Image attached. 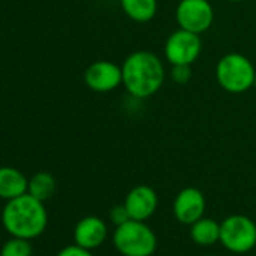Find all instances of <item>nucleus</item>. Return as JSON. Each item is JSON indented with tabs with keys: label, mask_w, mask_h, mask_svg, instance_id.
<instances>
[{
	"label": "nucleus",
	"mask_w": 256,
	"mask_h": 256,
	"mask_svg": "<svg viewBox=\"0 0 256 256\" xmlns=\"http://www.w3.org/2000/svg\"><path fill=\"white\" fill-rule=\"evenodd\" d=\"M210 256H216V254H210Z\"/></svg>",
	"instance_id": "4be33fe9"
},
{
	"label": "nucleus",
	"mask_w": 256,
	"mask_h": 256,
	"mask_svg": "<svg viewBox=\"0 0 256 256\" xmlns=\"http://www.w3.org/2000/svg\"><path fill=\"white\" fill-rule=\"evenodd\" d=\"M58 256H94V254L90 253V250H88V248H84V247H80V246H77V244H72V246L64 247V248L58 253Z\"/></svg>",
	"instance_id": "6ab92c4d"
},
{
	"label": "nucleus",
	"mask_w": 256,
	"mask_h": 256,
	"mask_svg": "<svg viewBox=\"0 0 256 256\" xmlns=\"http://www.w3.org/2000/svg\"><path fill=\"white\" fill-rule=\"evenodd\" d=\"M29 180L16 168H0V198L5 200L16 199L28 193Z\"/></svg>",
	"instance_id": "f8f14e48"
},
{
	"label": "nucleus",
	"mask_w": 256,
	"mask_h": 256,
	"mask_svg": "<svg viewBox=\"0 0 256 256\" xmlns=\"http://www.w3.org/2000/svg\"><path fill=\"white\" fill-rule=\"evenodd\" d=\"M202 52V40L198 34L178 29L164 42V56L170 65H193Z\"/></svg>",
	"instance_id": "0eeeda50"
},
{
	"label": "nucleus",
	"mask_w": 256,
	"mask_h": 256,
	"mask_svg": "<svg viewBox=\"0 0 256 256\" xmlns=\"http://www.w3.org/2000/svg\"><path fill=\"white\" fill-rule=\"evenodd\" d=\"M256 70L248 58L241 53L224 54L216 66L218 86L229 94H242L253 88Z\"/></svg>",
	"instance_id": "20e7f679"
},
{
	"label": "nucleus",
	"mask_w": 256,
	"mask_h": 256,
	"mask_svg": "<svg viewBox=\"0 0 256 256\" xmlns=\"http://www.w3.org/2000/svg\"><path fill=\"white\" fill-rule=\"evenodd\" d=\"M253 88H256V76H254V84H253Z\"/></svg>",
	"instance_id": "412c9836"
},
{
	"label": "nucleus",
	"mask_w": 256,
	"mask_h": 256,
	"mask_svg": "<svg viewBox=\"0 0 256 256\" xmlns=\"http://www.w3.org/2000/svg\"><path fill=\"white\" fill-rule=\"evenodd\" d=\"M108 216H110L112 223L116 224V226H119V224H122V223L130 220V216H128V211H126V208H125L124 204L122 205H114L110 210V214Z\"/></svg>",
	"instance_id": "a211bd4d"
},
{
	"label": "nucleus",
	"mask_w": 256,
	"mask_h": 256,
	"mask_svg": "<svg viewBox=\"0 0 256 256\" xmlns=\"http://www.w3.org/2000/svg\"><path fill=\"white\" fill-rule=\"evenodd\" d=\"M125 16L136 23L151 22L158 11V0H119Z\"/></svg>",
	"instance_id": "ddd939ff"
},
{
	"label": "nucleus",
	"mask_w": 256,
	"mask_h": 256,
	"mask_svg": "<svg viewBox=\"0 0 256 256\" xmlns=\"http://www.w3.org/2000/svg\"><path fill=\"white\" fill-rule=\"evenodd\" d=\"M220 242L232 253H247L256 246V224L242 214L226 217L220 223Z\"/></svg>",
	"instance_id": "39448f33"
},
{
	"label": "nucleus",
	"mask_w": 256,
	"mask_h": 256,
	"mask_svg": "<svg viewBox=\"0 0 256 256\" xmlns=\"http://www.w3.org/2000/svg\"><path fill=\"white\" fill-rule=\"evenodd\" d=\"M164 78V65L152 52H133L122 62V84L133 98L145 100L156 95L162 89Z\"/></svg>",
	"instance_id": "f257e3e1"
},
{
	"label": "nucleus",
	"mask_w": 256,
	"mask_h": 256,
	"mask_svg": "<svg viewBox=\"0 0 256 256\" xmlns=\"http://www.w3.org/2000/svg\"><path fill=\"white\" fill-rule=\"evenodd\" d=\"M107 238V224L95 216L82 218L74 228V241L88 250L100 247Z\"/></svg>",
	"instance_id": "9b49d317"
},
{
	"label": "nucleus",
	"mask_w": 256,
	"mask_h": 256,
	"mask_svg": "<svg viewBox=\"0 0 256 256\" xmlns=\"http://www.w3.org/2000/svg\"><path fill=\"white\" fill-rule=\"evenodd\" d=\"M0 256H32V246L29 240L14 236L4 244Z\"/></svg>",
	"instance_id": "dca6fc26"
},
{
	"label": "nucleus",
	"mask_w": 256,
	"mask_h": 256,
	"mask_svg": "<svg viewBox=\"0 0 256 256\" xmlns=\"http://www.w3.org/2000/svg\"><path fill=\"white\" fill-rule=\"evenodd\" d=\"M190 236L199 246H212L220 241V223L214 218L200 217L192 224Z\"/></svg>",
	"instance_id": "4468645a"
},
{
	"label": "nucleus",
	"mask_w": 256,
	"mask_h": 256,
	"mask_svg": "<svg viewBox=\"0 0 256 256\" xmlns=\"http://www.w3.org/2000/svg\"><path fill=\"white\" fill-rule=\"evenodd\" d=\"M170 77L176 84H187L192 78V65H170Z\"/></svg>",
	"instance_id": "f3484780"
},
{
	"label": "nucleus",
	"mask_w": 256,
	"mask_h": 256,
	"mask_svg": "<svg viewBox=\"0 0 256 256\" xmlns=\"http://www.w3.org/2000/svg\"><path fill=\"white\" fill-rule=\"evenodd\" d=\"M228 2H242V0H228Z\"/></svg>",
	"instance_id": "aec40b11"
},
{
	"label": "nucleus",
	"mask_w": 256,
	"mask_h": 256,
	"mask_svg": "<svg viewBox=\"0 0 256 256\" xmlns=\"http://www.w3.org/2000/svg\"><path fill=\"white\" fill-rule=\"evenodd\" d=\"M206 200L199 188L187 187L182 188L174 200V214L182 224H193L196 220L204 217Z\"/></svg>",
	"instance_id": "1a4fd4ad"
},
{
	"label": "nucleus",
	"mask_w": 256,
	"mask_h": 256,
	"mask_svg": "<svg viewBox=\"0 0 256 256\" xmlns=\"http://www.w3.org/2000/svg\"><path fill=\"white\" fill-rule=\"evenodd\" d=\"M113 244L124 256H152L157 250V236L145 222L130 218L116 226Z\"/></svg>",
	"instance_id": "7ed1b4c3"
},
{
	"label": "nucleus",
	"mask_w": 256,
	"mask_h": 256,
	"mask_svg": "<svg viewBox=\"0 0 256 256\" xmlns=\"http://www.w3.org/2000/svg\"><path fill=\"white\" fill-rule=\"evenodd\" d=\"M175 20L180 29L200 35L212 26L214 8L208 0H180Z\"/></svg>",
	"instance_id": "423d86ee"
},
{
	"label": "nucleus",
	"mask_w": 256,
	"mask_h": 256,
	"mask_svg": "<svg viewBox=\"0 0 256 256\" xmlns=\"http://www.w3.org/2000/svg\"><path fill=\"white\" fill-rule=\"evenodd\" d=\"M56 192V180L48 172H38L35 174L28 184V193L40 200L50 199Z\"/></svg>",
	"instance_id": "2eb2a0df"
},
{
	"label": "nucleus",
	"mask_w": 256,
	"mask_h": 256,
	"mask_svg": "<svg viewBox=\"0 0 256 256\" xmlns=\"http://www.w3.org/2000/svg\"><path fill=\"white\" fill-rule=\"evenodd\" d=\"M47 222L44 202L29 193L8 200L2 211L4 228L18 238L34 240L40 236L46 230Z\"/></svg>",
	"instance_id": "f03ea898"
},
{
	"label": "nucleus",
	"mask_w": 256,
	"mask_h": 256,
	"mask_svg": "<svg viewBox=\"0 0 256 256\" xmlns=\"http://www.w3.org/2000/svg\"><path fill=\"white\" fill-rule=\"evenodd\" d=\"M124 205L130 218L145 222L157 211L158 196L156 190L150 186H136L128 192Z\"/></svg>",
	"instance_id": "9d476101"
},
{
	"label": "nucleus",
	"mask_w": 256,
	"mask_h": 256,
	"mask_svg": "<svg viewBox=\"0 0 256 256\" xmlns=\"http://www.w3.org/2000/svg\"><path fill=\"white\" fill-rule=\"evenodd\" d=\"M84 83L94 92L114 90L122 84V66L110 60H96L86 68Z\"/></svg>",
	"instance_id": "6e6552de"
}]
</instances>
